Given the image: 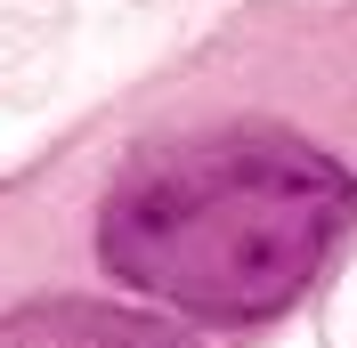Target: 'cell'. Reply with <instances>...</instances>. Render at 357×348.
I'll list each match as a JSON object with an SVG mask.
<instances>
[{
    "label": "cell",
    "mask_w": 357,
    "mask_h": 348,
    "mask_svg": "<svg viewBox=\"0 0 357 348\" xmlns=\"http://www.w3.org/2000/svg\"><path fill=\"white\" fill-rule=\"evenodd\" d=\"M357 227V178L284 130H220L162 146L114 178L98 260L178 316H276Z\"/></svg>",
    "instance_id": "obj_1"
},
{
    "label": "cell",
    "mask_w": 357,
    "mask_h": 348,
    "mask_svg": "<svg viewBox=\"0 0 357 348\" xmlns=\"http://www.w3.org/2000/svg\"><path fill=\"white\" fill-rule=\"evenodd\" d=\"M0 348H195V332L114 300H33L0 316Z\"/></svg>",
    "instance_id": "obj_2"
}]
</instances>
